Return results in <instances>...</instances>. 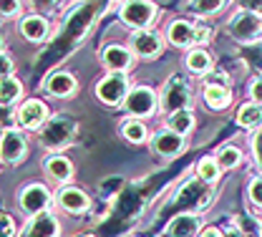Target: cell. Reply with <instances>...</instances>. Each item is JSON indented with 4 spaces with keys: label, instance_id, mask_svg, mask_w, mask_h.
<instances>
[{
    "label": "cell",
    "instance_id": "38",
    "mask_svg": "<svg viewBox=\"0 0 262 237\" xmlns=\"http://www.w3.org/2000/svg\"><path fill=\"white\" fill-rule=\"evenodd\" d=\"M242 8H245V10H252V13H260L262 0H242Z\"/></svg>",
    "mask_w": 262,
    "mask_h": 237
},
{
    "label": "cell",
    "instance_id": "30",
    "mask_svg": "<svg viewBox=\"0 0 262 237\" xmlns=\"http://www.w3.org/2000/svg\"><path fill=\"white\" fill-rule=\"evenodd\" d=\"M239 159H242V152H239L237 146H222V149L217 152V164H220V169H232V167H237Z\"/></svg>",
    "mask_w": 262,
    "mask_h": 237
},
{
    "label": "cell",
    "instance_id": "42",
    "mask_svg": "<svg viewBox=\"0 0 262 237\" xmlns=\"http://www.w3.org/2000/svg\"><path fill=\"white\" fill-rule=\"evenodd\" d=\"M56 0H33V5H40V8H51Z\"/></svg>",
    "mask_w": 262,
    "mask_h": 237
},
{
    "label": "cell",
    "instance_id": "26",
    "mask_svg": "<svg viewBox=\"0 0 262 237\" xmlns=\"http://www.w3.org/2000/svg\"><path fill=\"white\" fill-rule=\"evenodd\" d=\"M23 94V83L13 76L0 78V103H15Z\"/></svg>",
    "mask_w": 262,
    "mask_h": 237
},
{
    "label": "cell",
    "instance_id": "19",
    "mask_svg": "<svg viewBox=\"0 0 262 237\" xmlns=\"http://www.w3.org/2000/svg\"><path fill=\"white\" fill-rule=\"evenodd\" d=\"M166 38H169V43L171 46H177V48H187V46H192V23L189 20H171L169 23V28H166Z\"/></svg>",
    "mask_w": 262,
    "mask_h": 237
},
{
    "label": "cell",
    "instance_id": "46",
    "mask_svg": "<svg viewBox=\"0 0 262 237\" xmlns=\"http://www.w3.org/2000/svg\"><path fill=\"white\" fill-rule=\"evenodd\" d=\"M0 134H3V132H0Z\"/></svg>",
    "mask_w": 262,
    "mask_h": 237
},
{
    "label": "cell",
    "instance_id": "5",
    "mask_svg": "<svg viewBox=\"0 0 262 237\" xmlns=\"http://www.w3.org/2000/svg\"><path fill=\"white\" fill-rule=\"evenodd\" d=\"M129 51H131V56H139V58H144V61H154V58H159V56L164 53L162 33L149 31V28H144V31H134L131 38H129Z\"/></svg>",
    "mask_w": 262,
    "mask_h": 237
},
{
    "label": "cell",
    "instance_id": "43",
    "mask_svg": "<svg viewBox=\"0 0 262 237\" xmlns=\"http://www.w3.org/2000/svg\"><path fill=\"white\" fill-rule=\"evenodd\" d=\"M3 43H5V40H3V35H0V51H3Z\"/></svg>",
    "mask_w": 262,
    "mask_h": 237
},
{
    "label": "cell",
    "instance_id": "13",
    "mask_svg": "<svg viewBox=\"0 0 262 237\" xmlns=\"http://www.w3.org/2000/svg\"><path fill=\"white\" fill-rule=\"evenodd\" d=\"M151 146H154V152L164 157V159H171V157H179L182 152H184V136L174 134V132H169V129H164V132H157L154 134V141H151Z\"/></svg>",
    "mask_w": 262,
    "mask_h": 237
},
{
    "label": "cell",
    "instance_id": "27",
    "mask_svg": "<svg viewBox=\"0 0 262 237\" xmlns=\"http://www.w3.org/2000/svg\"><path fill=\"white\" fill-rule=\"evenodd\" d=\"M227 5V0H189V13H194V15H214V13H220L222 8Z\"/></svg>",
    "mask_w": 262,
    "mask_h": 237
},
{
    "label": "cell",
    "instance_id": "14",
    "mask_svg": "<svg viewBox=\"0 0 262 237\" xmlns=\"http://www.w3.org/2000/svg\"><path fill=\"white\" fill-rule=\"evenodd\" d=\"M76 89H78L76 76L68 73V71H53V73L46 78V91H48L51 96H56V99H68V96H73Z\"/></svg>",
    "mask_w": 262,
    "mask_h": 237
},
{
    "label": "cell",
    "instance_id": "22",
    "mask_svg": "<svg viewBox=\"0 0 262 237\" xmlns=\"http://www.w3.org/2000/svg\"><path fill=\"white\" fill-rule=\"evenodd\" d=\"M260 119H262L260 103L250 101V103H242V106L237 109V124L245 126V129H257V126H260Z\"/></svg>",
    "mask_w": 262,
    "mask_h": 237
},
{
    "label": "cell",
    "instance_id": "20",
    "mask_svg": "<svg viewBox=\"0 0 262 237\" xmlns=\"http://www.w3.org/2000/svg\"><path fill=\"white\" fill-rule=\"evenodd\" d=\"M169 237H194L199 232V220L192 214H177L169 227H166Z\"/></svg>",
    "mask_w": 262,
    "mask_h": 237
},
{
    "label": "cell",
    "instance_id": "7",
    "mask_svg": "<svg viewBox=\"0 0 262 237\" xmlns=\"http://www.w3.org/2000/svg\"><path fill=\"white\" fill-rule=\"evenodd\" d=\"M209 197L212 192L207 189V182L202 179H189L179 187V192L174 195V204L179 207H192V209H202L209 204Z\"/></svg>",
    "mask_w": 262,
    "mask_h": 237
},
{
    "label": "cell",
    "instance_id": "8",
    "mask_svg": "<svg viewBox=\"0 0 262 237\" xmlns=\"http://www.w3.org/2000/svg\"><path fill=\"white\" fill-rule=\"evenodd\" d=\"M124 109L129 111L131 116H151L157 111V94L149 89V86H136V89H129L126 99H124Z\"/></svg>",
    "mask_w": 262,
    "mask_h": 237
},
{
    "label": "cell",
    "instance_id": "28",
    "mask_svg": "<svg viewBox=\"0 0 262 237\" xmlns=\"http://www.w3.org/2000/svg\"><path fill=\"white\" fill-rule=\"evenodd\" d=\"M196 174H199V179H202V182L212 184V182H217V179H220L222 169H220L217 159L207 157V159H199V164H196Z\"/></svg>",
    "mask_w": 262,
    "mask_h": 237
},
{
    "label": "cell",
    "instance_id": "35",
    "mask_svg": "<svg viewBox=\"0 0 262 237\" xmlns=\"http://www.w3.org/2000/svg\"><path fill=\"white\" fill-rule=\"evenodd\" d=\"M250 202L262 204V179H252L250 182Z\"/></svg>",
    "mask_w": 262,
    "mask_h": 237
},
{
    "label": "cell",
    "instance_id": "21",
    "mask_svg": "<svg viewBox=\"0 0 262 237\" xmlns=\"http://www.w3.org/2000/svg\"><path fill=\"white\" fill-rule=\"evenodd\" d=\"M166 129L174 132L179 136H187L192 129H194V116L189 109H179V111H171L169 119H166Z\"/></svg>",
    "mask_w": 262,
    "mask_h": 237
},
{
    "label": "cell",
    "instance_id": "18",
    "mask_svg": "<svg viewBox=\"0 0 262 237\" xmlns=\"http://www.w3.org/2000/svg\"><path fill=\"white\" fill-rule=\"evenodd\" d=\"M58 204H61L63 209H68V212H86L91 200H89L86 192H81V189H76V187H66V189L58 192Z\"/></svg>",
    "mask_w": 262,
    "mask_h": 237
},
{
    "label": "cell",
    "instance_id": "33",
    "mask_svg": "<svg viewBox=\"0 0 262 237\" xmlns=\"http://www.w3.org/2000/svg\"><path fill=\"white\" fill-rule=\"evenodd\" d=\"M18 235V225L10 214L0 212V237H15Z\"/></svg>",
    "mask_w": 262,
    "mask_h": 237
},
{
    "label": "cell",
    "instance_id": "45",
    "mask_svg": "<svg viewBox=\"0 0 262 237\" xmlns=\"http://www.w3.org/2000/svg\"><path fill=\"white\" fill-rule=\"evenodd\" d=\"M124 3H126V0H124Z\"/></svg>",
    "mask_w": 262,
    "mask_h": 237
},
{
    "label": "cell",
    "instance_id": "12",
    "mask_svg": "<svg viewBox=\"0 0 262 237\" xmlns=\"http://www.w3.org/2000/svg\"><path fill=\"white\" fill-rule=\"evenodd\" d=\"M101 63L108 68V71H114V73H126L129 66L134 63V58H131V51L126 46L111 43V46H106L101 51Z\"/></svg>",
    "mask_w": 262,
    "mask_h": 237
},
{
    "label": "cell",
    "instance_id": "32",
    "mask_svg": "<svg viewBox=\"0 0 262 237\" xmlns=\"http://www.w3.org/2000/svg\"><path fill=\"white\" fill-rule=\"evenodd\" d=\"M204 86H222V89H229V76L225 71H209V73H204Z\"/></svg>",
    "mask_w": 262,
    "mask_h": 237
},
{
    "label": "cell",
    "instance_id": "23",
    "mask_svg": "<svg viewBox=\"0 0 262 237\" xmlns=\"http://www.w3.org/2000/svg\"><path fill=\"white\" fill-rule=\"evenodd\" d=\"M204 101L209 109L214 111H222L232 103V91L229 89H222V86H204Z\"/></svg>",
    "mask_w": 262,
    "mask_h": 237
},
{
    "label": "cell",
    "instance_id": "24",
    "mask_svg": "<svg viewBox=\"0 0 262 237\" xmlns=\"http://www.w3.org/2000/svg\"><path fill=\"white\" fill-rule=\"evenodd\" d=\"M46 171H48V177H53V179H58V182H68L71 174H73V167H71V162H68L66 157L53 154V157H48V162H46Z\"/></svg>",
    "mask_w": 262,
    "mask_h": 237
},
{
    "label": "cell",
    "instance_id": "17",
    "mask_svg": "<svg viewBox=\"0 0 262 237\" xmlns=\"http://www.w3.org/2000/svg\"><path fill=\"white\" fill-rule=\"evenodd\" d=\"M58 235V222L53 214H46V212H38L31 220L26 237H56Z\"/></svg>",
    "mask_w": 262,
    "mask_h": 237
},
{
    "label": "cell",
    "instance_id": "3",
    "mask_svg": "<svg viewBox=\"0 0 262 237\" xmlns=\"http://www.w3.org/2000/svg\"><path fill=\"white\" fill-rule=\"evenodd\" d=\"M119 18H121L124 26H129L134 31H144L154 23L157 5L151 0H126L119 10Z\"/></svg>",
    "mask_w": 262,
    "mask_h": 237
},
{
    "label": "cell",
    "instance_id": "25",
    "mask_svg": "<svg viewBox=\"0 0 262 237\" xmlns=\"http://www.w3.org/2000/svg\"><path fill=\"white\" fill-rule=\"evenodd\" d=\"M187 68L196 73V76H204V73H209L212 71V56L204 51V48H194V51H189V56H187Z\"/></svg>",
    "mask_w": 262,
    "mask_h": 237
},
{
    "label": "cell",
    "instance_id": "15",
    "mask_svg": "<svg viewBox=\"0 0 262 237\" xmlns=\"http://www.w3.org/2000/svg\"><path fill=\"white\" fill-rule=\"evenodd\" d=\"M20 33L26 40H31V43H43L48 33H51V26H48V18L46 15H38V13H33V15H26L23 20H20Z\"/></svg>",
    "mask_w": 262,
    "mask_h": 237
},
{
    "label": "cell",
    "instance_id": "34",
    "mask_svg": "<svg viewBox=\"0 0 262 237\" xmlns=\"http://www.w3.org/2000/svg\"><path fill=\"white\" fill-rule=\"evenodd\" d=\"M23 3L20 0H0V15L3 18H15L20 13Z\"/></svg>",
    "mask_w": 262,
    "mask_h": 237
},
{
    "label": "cell",
    "instance_id": "29",
    "mask_svg": "<svg viewBox=\"0 0 262 237\" xmlns=\"http://www.w3.org/2000/svg\"><path fill=\"white\" fill-rule=\"evenodd\" d=\"M121 134L126 136L129 141L134 144H141V141H146V126H144V121H139V119H129V121H124V126H121Z\"/></svg>",
    "mask_w": 262,
    "mask_h": 237
},
{
    "label": "cell",
    "instance_id": "2",
    "mask_svg": "<svg viewBox=\"0 0 262 237\" xmlns=\"http://www.w3.org/2000/svg\"><path fill=\"white\" fill-rule=\"evenodd\" d=\"M227 33L237 40V43H257L262 33V20L260 13H252V10H245L239 8L227 23Z\"/></svg>",
    "mask_w": 262,
    "mask_h": 237
},
{
    "label": "cell",
    "instance_id": "1",
    "mask_svg": "<svg viewBox=\"0 0 262 237\" xmlns=\"http://www.w3.org/2000/svg\"><path fill=\"white\" fill-rule=\"evenodd\" d=\"M76 132H78V124L73 116L56 114V116L46 119V124L40 126V144L46 149H63L73 141Z\"/></svg>",
    "mask_w": 262,
    "mask_h": 237
},
{
    "label": "cell",
    "instance_id": "44",
    "mask_svg": "<svg viewBox=\"0 0 262 237\" xmlns=\"http://www.w3.org/2000/svg\"><path fill=\"white\" fill-rule=\"evenodd\" d=\"M78 237H94V235H78Z\"/></svg>",
    "mask_w": 262,
    "mask_h": 237
},
{
    "label": "cell",
    "instance_id": "6",
    "mask_svg": "<svg viewBox=\"0 0 262 237\" xmlns=\"http://www.w3.org/2000/svg\"><path fill=\"white\" fill-rule=\"evenodd\" d=\"M192 106V91L189 83L182 76H171L162 89V109L166 114L179 111V109H189Z\"/></svg>",
    "mask_w": 262,
    "mask_h": 237
},
{
    "label": "cell",
    "instance_id": "9",
    "mask_svg": "<svg viewBox=\"0 0 262 237\" xmlns=\"http://www.w3.org/2000/svg\"><path fill=\"white\" fill-rule=\"evenodd\" d=\"M26 152H28V144H26V136L20 134V129H13L10 126V129H5L0 134V159L5 164L23 162Z\"/></svg>",
    "mask_w": 262,
    "mask_h": 237
},
{
    "label": "cell",
    "instance_id": "31",
    "mask_svg": "<svg viewBox=\"0 0 262 237\" xmlns=\"http://www.w3.org/2000/svg\"><path fill=\"white\" fill-rule=\"evenodd\" d=\"M212 26L207 20H199V23H192V43H196V48H204L209 40H212Z\"/></svg>",
    "mask_w": 262,
    "mask_h": 237
},
{
    "label": "cell",
    "instance_id": "11",
    "mask_svg": "<svg viewBox=\"0 0 262 237\" xmlns=\"http://www.w3.org/2000/svg\"><path fill=\"white\" fill-rule=\"evenodd\" d=\"M15 119H18V124L23 129H40L46 124V119H48V106L43 101H38V99H31L18 109Z\"/></svg>",
    "mask_w": 262,
    "mask_h": 237
},
{
    "label": "cell",
    "instance_id": "16",
    "mask_svg": "<svg viewBox=\"0 0 262 237\" xmlns=\"http://www.w3.org/2000/svg\"><path fill=\"white\" fill-rule=\"evenodd\" d=\"M48 202H51V195H48V189L40 187V184H31V187H26V189L20 192V207H23L28 214L43 212V209L48 207Z\"/></svg>",
    "mask_w": 262,
    "mask_h": 237
},
{
    "label": "cell",
    "instance_id": "37",
    "mask_svg": "<svg viewBox=\"0 0 262 237\" xmlns=\"http://www.w3.org/2000/svg\"><path fill=\"white\" fill-rule=\"evenodd\" d=\"M250 96H252V101H255V103L262 101V78H252V86H250Z\"/></svg>",
    "mask_w": 262,
    "mask_h": 237
},
{
    "label": "cell",
    "instance_id": "40",
    "mask_svg": "<svg viewBox=\"0 0 262 237\" xmlns=\"http://www.w3.org/2000/svg\"><path fill=\"white\" fill-rule=\"evenodd\" d=\"M199 237H222V232H220L217 227H207V230H204Z\"/></svg>",
    "mask_w": 262,
    "mask_h": 237
},
{
    "label": "cell",
    "instance_id": "10",
    "mask_svg": "<svg viewBox=\"0 0 262 237\" xmlns=\"http://www.w3.org/2000/svg\"><path fill=\"white\" fill-rule=\"evenodd\" d=\"M94 20H96V8H94V5H81V8H76V10L68 15V20H66L63 38H68V40H83V35L89 33V28L94 26Z\"/></svg>",
    "mask_w": 262,
    "mask_h": 237
},
{
    "label": "cell",
    "instance_id": "41",
    "mask_svg": "<svg viewBox=\"0 0 262 237\" xmlns=\"http://www.w3.org/2000/svg\"><path fill=\"white\" fill-rule=\"evenodd\" d=\"M222 237H245V235H242V232H239L237 227H229V230H227V232H225Z\"/></svg>",
    "mask_w": 262,
    "mask_h": 237
},
{
    "label": "cell",
    "instance_id": "4",
    "mask_svg": "<svg viewBox=\"0 0 262 237\" xmlns=\"http://www.w3.org/2000/svg\"><path fill=\"white\" fill-rule=\"evenodd\" d=\"M129 76L126 73H108L96 83V99L106 106H119L124 103L126 94H129Z\"/></svg>",
    "mask_w": 262,
    "mask_h": 237
},
{
    "label": "cell",
    "instance_id": "39",
    "mask_svg": "<svg viewBox=\"0 0 262 237\" xmlns=\"http://www.w3.org/2000/svg\"><path fill=\"white\" fill-rule=\"evenodd\" d=\"M13 119V111H10V103H0V124L10 121Z\"/></svg>",
    "mask_w": 262,
    "mask_h": 237
},
{
    "label": "cell",
    "instance_id": "36",
    "mask_svg": "<svg viewBox=\"0 0 262 237\" xmlns=\"http://www.w3.org/2000/svg\"><path fill=\"white\" fill-rule=\"evenodd\" d=\"M5 76H13V58L0 51V78H5Z\"/></svg>",
    "mask_w": 262,
    "mask_h": 237
}]
</instances>
